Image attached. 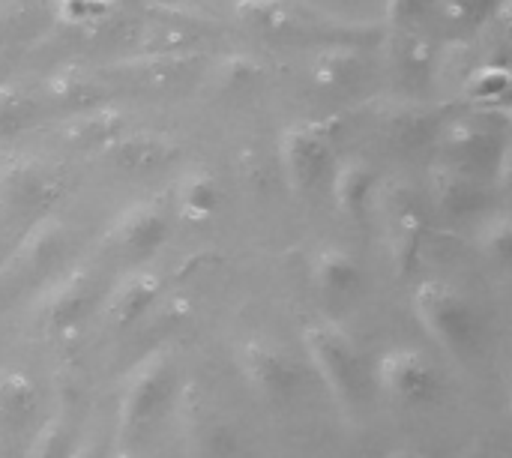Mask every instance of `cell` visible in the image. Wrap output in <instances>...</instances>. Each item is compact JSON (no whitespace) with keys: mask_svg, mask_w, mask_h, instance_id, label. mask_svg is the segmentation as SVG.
Segmentation results:
<instances>
[{"mask_svg":"<svg viewBox=\"0 0 512 458\" xmlns=\"http://www.w3.org/2000/svg\"><path fill=\"white\" fill-rule=\"evenodd\" d=\"M510 87V72L504 66H480V69H471L462 81V90L471 102L477 105H492L498 99H504Z\"/></svg>","mask_w":512,"mask_h":458,"instance_id":"4316f807","label":"cell"},{"mask_svg":"<svg viewBox=\"0 0 512 458\" xmlns=\"http://www.w3.org/2000/svg\"><path fill=\"white\" fill-rule=\"evenodd\" d=\"M432 195H435V204L450 213V216H462L468 213L480 192H477V183L474 177L462 168V165H441L432 171Z\"/></svg>","mask_w":512,"mask_h":458,"instance_id":"e0dca14e","label":"cell"},{"mask_svg":"<svg viewBox=\"0 0 512 458\" xmlns=\"http://www.w3.org/2000/svg\"><path fill=\"white\" fill-rule=\"evenodd\" d=\"M171 390V363L162 351L147 354L126 378L123 399H120V423L123 429L141 426L156 414Z\"/></svg>","mask_w":512,"mask_h":458,"instance_id":"8992f818","label":"cell"},{"mask_svg":"<svg viewBox=\"0 0 512 458\" xmlns=\"http://www.w3.org/2000/svg\"><path fill=\"white\" fill-rule=\"evenodd\" d=\"M414 312L426 333L447 351H465L474 342V312L447 282H423L414 294Z\"/></svg>","mask_w":512,"mask_h":458,"instance_id":"6da1fadb","label":"cell"},{"mask_svg":"<svg viewBox=\"0 0 512 458\" xmlns=\"http://www.w3.org/2000/svg\"><path fill=\"white\" fill-rule=\"evenodd\" d=\"M48 96L54 102H66V105H90L96 81L90 78V72L84 66H63L57 69L48 81Z\"/></svg>","mask_w":512,"mask_h":458,"instance_id":"cb8c5ba5","label":"cell"},{"mask_svg":"<svg viewBox=\"0 0 512 458\" xmlns=\"http://www.w3.org/2000/svg\"><path fill=\"white\" fill-rule=\"evenodd\" d=\"M36 408V387L21 372L0 375V420H24Z\"/></svg>","mask_w":512,"mask_h":458,"instance_id":"d4e9b609","label":"cell"},{"mask_svg":"<svg viewBox=\"0 0 512 458\" xmlns=\"http://www.w3.org/2000/svg\"><path fill=\"white\" fill-rule=\"evenodd\" d=\"M237 369L243 381L267 399L288 396L297 387V366L291 363L285 348L267 339L243 342L237 348Z\"/></svg>","mask_w":512,"mask_h":458,"instance_id":"5b68a950","label":"cell"},{"mask_svg":"<svg viewBox=\"0 0 512 458\" xmlns=\"http://www.w3.org/2000/svg\"><path fill=\"white\" fill-rule=\"evenodd\" d=\"M63 249H66V228H63V222L45 219V222L33 225V231L21 243V258L30 267H48L51 261H57V255Z\"/></svg>","mask_w":512,"mask_h":458,"instance_id":"603a6c76","label":"cell"},{"mask_svg":"<svg viewBox=\"0 0 512 458\" xmlns=\"http://www.w3.org/2000/svg\"><path fill=\"white\" fill-rule=\"evenodd\" d=\"M108 156L126 171H150L174 156V147L159 132H120L108 147Z\"/></svg>","mask_w":512,"mask_h":458,"instance_id":"8fae6325","label":"cell"},{"mask_svg":"<svg viewBox=\"0 0 512 458\" xmlns=\"http://www.w3.org/2000/svg\"><path fill=\"white\" fill-rule=\"evenodd\" d=\"M333 156L330 132L321 123H294L279 135V165L294 192H309L327 174Z\"/></svg>","mask_w":512,"mask_h":458,"instance_id":"3957f363","label":"cell"},{"mask_svg":"<svg viewBox=\"0 0 512 458\" xmlns=\"http://www.w3.org/2000/svg\"><path fill=\"white\" fill-rule=\"evenodd\" d=\"M234 15L258 33H288L297 24V9L288 0H237Z\"/></svg>","mask_w":512,"mask_h":458,"instance_id":"44dd1931","label":"cell"},{"mask_svg":"<svg viewBox=\"0 0 512 458\" xmlns=\"http://www.w3.org/2000/svg\"><path fill=\"white\" fill-rule=\"evenodd\" d=\"M66 458H99V447L90 441V444H81L78 450H72V453H66Z\"/></svg>","mask_w":512,"mask_h":458,"instance_id":"e575fe53","label":"cell"},{"mask_svg":"<svg viewBox=\"0 0 512 458\" xmlns=\"http://www.w3.org/2000/svg\"><path fill=\"white\" fill-rule=\"evenodd\" d=\"M126 129V117L111 105L81 108L75 111L63 126L60 138L69 147H108L120 132Z\"/></svg>","mask_w":512,"mask_h":458,"instance_id":"30bf717a","label":"cell"},{"mask_svg":"<svg viewBox=\"0 0 512 458\" xmlns=\"http://www.w3.org/2000/svg\"><path fill=\"white\" fill-rule=\"evenodd\" d=\"M0 192L12 201H36L48 192V177L36 162L27 159H3L0 162Z\"/></svg>","mask_w":512,"mask_h":458,"instance_id":"7402d4cb","label":"cell"},{"mask_svg":"<svg viewBox=\"0 0 512 458\" xmlns=\"http://www.w3.org/2000/svg\"><path fill=\"white\" fill-rule=\"evenodd\" d=\"M30 114V99L21 84H0V135L18 129Z\"/></svg>","mask_w":512,"mask_h":458,"instance_id":"f546056e","label":"cell"},{"mask_svg":"<svg viewBox=\"0 0 512 458\" xmlns=\"http://www.w3.org/2000/svg\"><path fill=\"white\" fill-rule=\"evenodd\" d=\"M435 129V114L420 102H393L381 111V132L393 144H417Z\"/></svg>","mask_w":512,"mask_h":458,"instance_id":"2e32d148","label":"cell"},{"mask_svg":"<svg viewBox=\"0 0 512 458\" xmlns=\"http://www.w3.org/2000/svg\"><path fill=\"white\" fill-rule=\"evenodd\" d=\"M66 441H69V432H66V423L63 420H51L39 429L33 447L27 458H66Z\"/></svg>","mask_w":512,"mask_h":458,"instance_id":"1f68e13d","label":"cell"},{"mask_svg":"<svg viewBox=\"0 0 512 458\" xmlns=\"http://www.w3.org/2000/svg\"><path fill=\"white\" fill-rule=\"evenodd\" d=\"M378 387L387 399L399 405H423L435 396L438 378L435 366L423 351L414 348H393L378 363Z\"/></svg>","mask_w":512,"mask_h":458,"instance_id":"277c9868","label":"cell"},{"mask_svg":"<svg viewBox=\"0 0 512 458\" xmlns=\"http://www.w3.org/2000/svg\"><path fill=\"white\" fill-rule=\"evenodd\" d=\"M177 216L189 225H204L222 204V186L207 168H189L174 186Z\"/></svg>","mask_w":512,"mask_h":458,"instance_id":"9c48e42d","label":"cell"},{"mask_svg":"<svg viewBox=\"0 0 512 458\" xmlns=\"http://www.w3.org/2000/svg\"><path fill=\"white\" fill-rule=\"evenodd\" d=\"M480 3L483 0H438V9L450 21H465V18H471L480 9Z\"/></svg>","mask_w":512,"mask_h":458,"instance_id":"836d02e7","label":"cell"},{"mask_svg":"<svg viewBox=\"0 0 512 458\" xmlns=\"http://www.w3.org/2000/svg\"><path fill=\"white\" fill-rule=\"evenodd\" d=\"M387 458H435V456H429L426 450H396V453H390Z\"/></svg>","mask_w":512,"mask_h":458,"instance_id":"d590c367","label":"cell"},{"mask_svg":"<svg viewBox=\"0 0 512 458\" xmlns=\"http://www.w3.org/2000/svg\"><path fill=\"white\" fill-rule=\"evenodd\" d=\"M512 246V225L510 216H492L483 228H480V249L489 258H507Z\"/></svg>","mask_w":512,"mask_h":458,"instance_id":"4dcf8cb0","label":"cell"},{"mask_svg":"<svg viewBox=\"0 0 512 458\" xmlns=\"http://www.w3.org/2000/svg\"><path fill=\"white\" fill-rule=\"evenodd\" d=\"M117 12V0H54V15L66 27H93Z\"/></svg>","mask_w":512,"mask_h":458,"instance_id":"f1b7e54d","label":"cell"},{"mask_svg":"<svg viewBox=\"0 0 512 458\" xmlns=\"http://www.w3.org/2000/svg\"><path fill=\"white\" fill-rule=\"evenodd\" d=\"M168 237V216L159 201H138L126 207L111 225V243L126 252H153Z\"/></svg>","mask_w":512,"mask_h":458,"instance_id":"52a82bcc","label":"cell"},{"mask_svg":"<svg viewBox=\"0 0 512 458\" xmlns=\"http://www.w3.org/2000/svg\"><path fill=\"white\" fill-rule=\"evenodd\" d=\"M423 237H426L423 216L411 204H402V207H396L390 213L387 246H390V261H393L399 276H408L417 267L420 249H423Z\"/></svg>","mask_w":512,"mask_h":458,"instance_id":"4fadbf2b","label":"cell"},{"mask_svg":"<svg viewBox=\"0 0 512 458\" xmlns=\"http://www.w3.org/2000/svg\"><path fill=\"white\" fill-rule=\"evenodd\" d=\"M432 0H387V15H390V24L396 27H414L417 18L426 12Z\"/></svg>","mask_w":512,"mask_h":458,"instance_id":"d6a6232c","label":"cell"},{"mask_svg":"<svg viewBox=\"0 0 512 458\" xmlns=\"http://www.w3.org/2000/svg\"><path fill=\"white\" fill-rule=\"evenodd\" d=\"M189 69H192V57L183 51L141 54L132 63H126V72H132V78L138 84H147V87H168V84L186 78Z\"/></svg>","mask_w":512,"mask_h":458,"instance_id":"d6986e66","label":"cell"},{"mask_svg":"<svg viewBox=\"0 0 512 458\" xmlns=\"http://www.w3.org/2000/svg\"><path fill=\"white\" fill-rule=\"evenodd\" d=\"M441 147L456 159L453 165L477 162V159H483V156L495 147L492 126H486V123H480V120H456V123L444 126V132H441Z\"/></svg>","mask_w":512,"mask_h":458,"instance_id":"ac0fdd59","label":"cell"},{"mask_svg":"<svg viewBox=\"0 0 512 458\" xmlns=\"http://www.w3.org/2000/svg\"><path fill=\"white\" fill-rule=\"evenodd\" d=\"M90 297H93V276H90L87 270L69 273L66 279H60V282L42 297V306H39L42 324L51 327V330H60V327L75 324V321L84 315Z\"/></svg>","mask_w":512,"mask_h":458,"instance_id":"ba28073f","label":"cell"},{"mask_svg":"<svg viewBox=\"0 0 512 458\" xmlns=\"http://www.w3.org/2000/svg\"><path fill=\"white\" fill-rule=\"evenodd\" d=\"M378 174L375 168L360 159V156H348L336 165L333 171V201L345 216H363V210L369 207V198L375 192Z\"/></svg>","mask_w":512,"mask_h":458,"instance_id":"7c38bea8","label":"cell"},{"mask_svg":"<svg viewBox=\"0 0 512 458\" xmlns=\"http://www.w3.org/2000/svg\"><path fill=\"white\" fill-rule=\"evenodd\" d=\"M261 75H264V66H261V60H258L255 54L234 51V54H225V57L216 63L213 81H216L222 90H246V87H252Z\"/></svg>","mask_w":512,"mask_h":458,"instance_id":"484cf974","label":"cell"},{"mask_svg":"<svg viewBox=\"0 0 512 458\" xmlns=\"http://www.w3.org/2000/svg\"><path fill=\"white\" fill-rule=\"evenodd\" d=\"M156 297H159V276H153L150 270L129 273L111 291V300H108V318H111V324L114 327H129L132 321H138L153 306Z\"/></svg>","mask_w":512,"mask_h":458,"instance_id":"5bb4252c","label":"cell"},{"mask_svg":"<svg viewBox=\"0 0 512 458\" xmlns=\"http://www.w3.org/2000/svg\"><path fill=\"white\" fill-rule=\"evenodd\" d=\"M303 345H306L312 366L327 381V387L339 399L354 402L360 393V354L354 342L336 324L315 321L303 330Z\"/></svg>","mask_w":512,"mask_h":458,"instance_id":"7a4b0ae2","label":"cell"},{"mask_svg":"<svg viewBox=\"0 0 512 458\" xmlns=\"http://www.w3.org/2000/svg\"><path fill=\"white\" fill-rule=\"evenodd\" d=\"M396 42H393V66L399 72L417 75L432 63V45L426 42V36L414 33V27H396Z\"/></svg>","mask_w":512,"mask_h":458,"instance_id":"83f0119b","label":"cell"},{"mask_svg":"<svg viewBox=\"0 0 512 458\" xmlns=\"http://www.w3.org/2000/svg\"><path fill=\"white\" fill-rule=\"evenodd\" d=\"M312 282L321 294L348 297L360 285V264L351 252L339 246H327L312 261Z\"/></svg>","mask_w":512,"mask_h":458,"instance_id":"9a60e30c","label":"cell"},{"mask_svg":"<svg viewBox=\"0 0 512 458\" xmlns=\"http://www.w3.org/2000/svg\"><path fill=\"white\" fill-rule=\"evenodd\" d=\"M360 72H363L360 51L345 45H330L318 51L312 60V78L318 87H348L360 78Z\"/></svg>","mask_w":512,"mask_h":458,"instance_id":"ffe728a7","label":"cell"},{"mask_svg":"<svg viewBox=\"0 0 512 458\" xmlns=\"http://www.w3.org/2000/svg\"><path fill=\"white\" fill-rule=\"evenodd\" d=\"M114 458H135V456H132V453H117Z\"/></svg>","mask_w":512,"mask_h":458,"instance_id":"8d00e7d4","label":"cell"}]
</instances>
